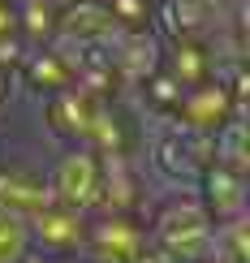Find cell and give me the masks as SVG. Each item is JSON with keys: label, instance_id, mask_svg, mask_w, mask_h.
<instances>
[{"label": "cell", "instance_id": "obj_1", "mask_svg": "<svg viewBox=\"0 0 250 263\" xmlns=\"http://www.w3.org/2000/svg\"><path fill=\"white\" fill-rule=\"evenodd\" d=\"M211 229H216V220L203 212L199 194L177 190L172 199H164L156 207V216H151V224H147V237L160 250H168L177 263H194V259H207Z\"/></svg>", "mask_w": 250, "mask_h": 263}, {"label": "cell", "instance_id": "obj_2", "mask_svg": "<svg viewBox=\"0 0 250 263\" xmlns=\"http://www.w3.org/2000/svg\"><path fill=\"white\" fill-rule=\"evenodd\" d=\"M100 181H104V160L91 147H65L61 160L48 168V190L52 203L73 207V212H95L100 203Z\"/></svg>", "mask_w": 250, "mask_h": 263}, {"label": "cell", "instance_id": "obj_3", "mask_svg": "<svg viewBox=\"0 0 250 263\" xmlns=\"http://www.w3.org/2000/svg\"><path fill=\"white\" fill-rule=\"evenodd\" d=\"M147 246V224L134 212H86V242L82 255H100L112 263H134L138 250Z\"/></svg>", "mask_w": 250, "mask_h": 263}, {"label": "cell", "instance_id": "obj_4", "mask_svg": "<svg viewBox=\"0 0 250 263\" xmlns=\"http://www.w3.org/2000/svg\"><path fill=\"white\" fill-rule=\"evenodd\" d=\"M30 220V250L48 259H78L82 242H86V212H73V207L48 203L39 207Z\"/></svg>", "mask_w": 250, "mask_h": 263}, {"label": "cell", "instance_id": "obj_5", "mask_svg": "<svg viewBox=\"0 0 250 263\" xmlns=\"http://www.w3.org/2000/svg\"><path fill=\"white\" fill-rule=\"evenodd\" d=\"M104 104H108V100H100L95 91H86V86H78V82H69L65 91L48 95V104H43L48 134L61 138V142H69V147H78V142L86 147V138H91L95 117H100Z\"/></svg>", "mask_w": 250, "mask_h": 263}, {"label": "cell", "instance_id": "obj_6", "mask_svg": "<svg viewBox=\"0 0 250 263\" xmlns=\"http://www.w3.org/2000/svg\"><path fill=\"white\" fill-rule=\"evenodd\" d=\"M233 112H242V108H237L229 82L207 78V82L190 86V91H181V100H177L168 121H177L181 129H190V134H211V129H220Z\"/></svg>", "mask_w": 250, "mask_h": 263}, {"label": "cell", "instance_id": "obj_7", "mask_svg": "<svg viewBox=\"0 0 250 263\" xmlns=\"http://www.w3.org/2000/svg\"><path fill=\"white\" fill-rule=\"evenodd\" d=\"M108 57H112V73L121 86H143L151 73H160L164 39L156 30H121L117 43L108 48Z\"/></svg>", "mask_w": 250, "mask_h": 263}, {"label": "cell", "instance_id": "obj_8", "mask_svg": "<svg viewBox=\"0 0 250 263\" xmlns=\"http://www.w3.org/2000/svg\"><path fill=\"white\" fill-rule=\"evenodd\" d=\"M194 194H199L203 212L211 216L216 224L220 220H233V216L246 212V177L233 168H220V164H207L194 181Z\"/></svg>", "mask_w": 250, "mask_h": 263}, {"label": "cell", "instance_id": "obj_9", "mask_svg": "<svg viewBox=\"0 0 250 263\" xmlns=\"http://www.w3.org/2000/svg\"><path fill=\"white\" fill-rule=\"evenodd\" d=\"M121 26L117 17L104 9V0H91V5H65L56 17V39L61 43H104L112 48Z\"/></svg>", "mask_w": 250, "mask_h": 263}, {"label": "cell", "instance_id": "obj_10", "mask_svg": "<svg viewBox=\"0 0 250 263\" xmlns=\"http://www.w3.org/2000/svg\"><path fill=\"white\" fill-rule=\"evenodd\" d=\"M160 69L168 73L181 91L216 78V57L207 43H186V39H164V57H160Z\"/></svg>", "mask_w": 250, "mask_h": 263}, {"label": "cell", "instance_id": "obj_11", "mask_svg": "<svg viewBox=\"0 0 250 263\" xmlns=\"http://www.w3.org/2000/svg\"><path fill=\"white\" fill-rule=\"evenodd\" d=\"M17 73L26 78L30 91H39V95H43V100H48V95H56V91H65V86L73 82V69L65 65V57L56 52V43H39V48H26V57H22Z\"/></svg>", "mask_w": 250, "mask_h": 263}, {"label": "cell", "instance_id": "obj_12", "mask_svg": "<svg viewBox=\"0 0 250 263\" xmlns=\"http://www.w3.org/2000/svg\"><path fill=\"white\" fill-rule=\"evenodd\" d=\"M0 203L13 207L22 216H35L39 207L52 203V190H48V173H35V168H0Z\"/></svg>", "mask_w": 250, "mask_h": 263}, {"label": "cell", "instance_id": "obj_13", "mask_svg": "<svg viewBox=\"0 0 250 263\" xmlns=\"http://www.w3.org/2000/svg\"><path fill=\"white\" fill-rule=\"evenodd\" d=\"M211 164H220V168H233L246 177L250 168V151H246V117L233 112L229 121H224L220 129H211Z\"/></svg>", "mask_w": 250, "mask_h": 263}, {"label": "cell", "instance_id": "obj_14", "mask_svg": "<svg viewBox=\"0 0 250 263\" xmlns=\"http://www.w3.org/2000/svg\"><path fill=\"white\" fill-rule=\"evenodd\" d=\"M207 263H250V220H246V212L233 216V220H220L211 229Z\"/></svg>", "mask_w": 250, "mask_h": 263}, {"label": "cell", "instance_id": "obj_15", "mask_svg": "<svg viewBox=\"0 0 250 263\" xmlns=\"http://www.w3.org/2000/svg\"><path fill=\"white\" fill-rule=\"evenodd\" d=\"M56 17L61 5H52V0H17V35L26 39V48L56 39Z\"/></svg>", "mask_w": 250, "mask_h": 263}, {"label": "cell", "instance_id": "obj_16", "mask_svg": "<svg viewBox=\"0 0 250 263\" xmlns=\"http://www.w3.org/2000/svg\"><path fill=\"white\" fill-rule=\"evenodd\" d=\"M30 250V220L0 203V263H26Z\"/></svg>", "mask_w": 250, "mask_h": 263}, {"label": "cell", "instance_id": "obj_17", "mask_svg": "<svg viewBox=\"0 0 250 263\" xmlns=\"http://www.w3.org/2000/svg\"><path fill=\"white\" fill-rule=\"evenodd\" d=\"M121 30H156V0H104Z\"/></svg>", "mask_w": 250, "mask_h": 263}, {"label": "cell", "instance_id": "obj_18", "mask_svg": "<svg viewBox=\"0 0 250 263\" xmlns=\"http://www.w3.org/2000/svg\"><path fill=\"white\" fill-rule=\"evenodd\" d=\"M0 39H22L17 35V0H0Z\"/></svg>", "mask_w": 250, "mask_h": 263}, {"label": "cell", "instance_id": "obj_19", "mask_svg": "<svg viewBox=\"0 0 250 263\" xmlns=\"http://www.w3.org/2000/svg\"><path fill=\"white\" fill-rule=\"evenodd\" d=\"M13 82H17V73L0 69V108H5V104H9V95H13Z\"/></svg>", "mask_w": 250, "mask_h": 263}, {"label": "cell", "instance_id": "obj_20", "mask_svg": "<svg viewBox=\"0 0 250 263\" xmlns=\"http://www.w3.org/2000/svg\"><path fill=\"white\" fill-rule=\"evenodd\" d=\"M78 263H112V259H100V255H78Z\"/></svg>", "mask_w": 250, "mask_h": 263}, {"label": "cell", "instance_id": "obj_21", "mask_svg": "<svg viewBox=\"0 0 250 263\" xmlns=\"http://www.w3.org/2000/svg\"><path fill=\"white\" fill-rule=\"evenodd\" d=\"M52 5H61V9H65V5H91V0H52Z\"/></svg>", "mask_w": 250, "mask_h": 263}]
</instances>
